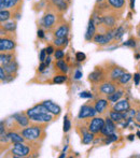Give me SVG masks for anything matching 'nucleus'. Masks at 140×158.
I'll return each instance as SVG.
<instances>
[{
  "instance_id": "nucleus-1",
  "label": "nucleus",
  "mask_w": 140,
  "mask_h": 158,
  "mask_svg": "<svg viewBox=\"0 0 140 158\" xmlns=\"http://www.w3.org/2000/svg\"><path fill=\"white\" fill-rule=\"evenodd\" d=\"M42 135V129L39 126H30L22 130V135L27 141H37Z\"/></svg>"
},
{
  "instance_id": "nucleus-2",
  "label": "nucleus",
  "mask_w": 140,
  "mask_h": 158,
  "mask_svg": "<svg viewBox=\"0 0 140 158\" xmlns=\"http://www.w3.org/2000/svg\"><path fill=\"white\" fill-rule=\"evenodd\" d=\"M30 152V148L25 144H23V142H17V143H14V146H13L11 153L13 154L14 157H26L28 156Z\"/></svg>"
},
{
  "instance_id": "nucleus-3",
  "label": "nucleus",
  "mask_w": 140,
  "mask_h": 158,
  "mask_svg": "<svg viewBox=\"0 0 140 158\" xmlns=\"http://www.w3.org/2000/svg\"><path fill=\"white\" fill-rule=\"evenodd\" d=\"M114 33H115V29L114 30H109L107 31L106 35H103V33H97L94 37V42L96 44H99V45H106L112 39H114Z\"/></svg>"
},
{
  "instance_id": "nucleus-4",
  "label": "nucleus",
  "mask_w": 140,
  "mask_h": 158,
  "mask_svg": "<svg viewBox=\"0 0 140 158\" xmlns=\"http://www.w3.org/2000/svg\"><path fill=\"white\" fill-rule=\"evenodd\" d=\"M104 126H105V119L101 117H94L88 125L87 129L95 135V133L101 132V129L104 128Z\"/></svg>"
},
{
  "instance_id": "nucleus-5",
  "label": "nucleus",
  "mask_w": 140,
  "mask_h": 158,
  "mask_svg": "<svg viewBox=\"0 0 140 158\" xmlns=\"http://www.w3.org/2000/svg\"><path fill=\"white\" fill-rule=\"evenodd\" d=\"M97 111L95 110V108L91 106H87V104H84V106H81L80 109V112L78 114V117L79 119H83V118H87V117H94L96 115Z\"/></svg>"
},
{
  "instance_id": "nucleus-6",
  "label": "nucleus",
  "mask_w": 140,
  "mask_h": 158,
  "mask_svg": "<svg viewBox=\"0 0 140 158\" xmlns=\"http://www.w3.org/2000/svg\"><path fill=\"white\" fill-rule=\"evenodd\" d=\"M52 114V113H51ZM50 114V112L48 113H39V114H35L29 116L30 121L35 122V123H50L51 121L53 119V116Z\"/></svg>"
},
{
  "instance_id": "nucleus-7",
  "label": "nucleus",
  "mask_w": 140,
  "mask_h": 158,
  "mask_svg": "<svg viewBox=\"0 0 140 158\" xmlns=\"http://www.w3.org/2000/svg\"><path fill=\"white\" fill-rule=\"evenodd\" d=\"M14 48H15V42L12 39L1 38V40H0V51H1V53L12 51Z\"/></svg>"
},
{
  "instance_id": "nucleus-8",
  "label": "nucleus",
  "mask_w": 140,
  "mask_h": 158,
  "mask_svg": "<svg viewBox=\"0 0 140 158\" xmlns=\"http://www.w3.org/2000/svg\"><path fill=\"white\" fill-rule=\"evenodd\" d=\"M55 22H56V16L54 14H52V13H48V14H45L42 17L41 23L44 28L50 29V28H52L54 26Z\"/></svg>"
},
{
  "instance_id": "nucleus-9",
  "label": "nucleus",
  "mask_w": 140,
  "mask_h": 158,
  "mask_svg": "<svg viewBox=\"0 0 140 158\" xmlns=\"http://www.w3.org/2000/svg\"><path fill=\"white\" fill-rule=\"evenodd\" d=\"M114 130H115L114 122H113L110 117H109V118L107 117L106 121H105V126H104V128L101 129V133L107 137V135H111V133H114Z\"/></svg>"
},
{
  "instance_id": "nucleus-10",
  "label": "nucleus",
  "mask_w": 140,
  "mask_h": 158,
  "mask_svg": "<svg viewBox=\"0 0 140 158\" xmlns=\"http://www.w3.org/2000/svg\"><path fill=\"white\" fill-rule=\"evenodd\" d=\"M13 118L19 124V127H27L30 121L29 116L27 114H23V113H16V114L13 115Z\"/></svg>"
},
{
  "instance_id": "nucleus-11",
  "label": "nucleus",
  "mask_w": 140,
  "mask_h": 158,
  "mask_svg": "<svg viewBox=\"0 0 140 158\" xmlns=\"http://www.w3.org/2000/svg\"><path fill=\"white\" fill-rule=\"evenodd\" d=\"M95 32H96V24H95L94 19H91L90 21H88L87 29H86V32H85V40L86 41H91V40L94 39Z\"/></svg>"
},
{
  "instance_id": "nucleus-12",
  "label": "nucleus",
  "mask_w": 140,
  "mask_h": 158,
  "mask_svg": "<svg viewBox=\"0 0 140 158\" xmlns=\"http://www.w3.org/2000/svg\"><path fill=\"white\" fill-rule=\"evenodd\" d=\"M42 103L46 106V109H48L50 113H52V114H54V115H59V114H61L62 109H61V106H59L58 104L54 103V102L51 101V100H45V101H43Z\"/></svg>"
},
{
  "instance_id": "nucleus-13",
  "label": "nucleus",
  "mask_w": 140,
  "mask_h": 158,
  "mask_svg": "<svg viewBox=\"0 0 140 158\" xmlns=\"http://www.w3.org/2000/svg\"><path fill=\"white\" fill-rule=\"evenodd\" d=\"M129 109H130L129 102L126 99L119 100L117 102H115L114 106H113V110L114 111H119V112H123V113L127 112Z\"/></svg>"
},
{
  "instance_id": "nucleus-14",
  "label": "nucleus",
  "mask_w": 140,
  "mask_h": 158,
  "mask_svg": "<svg viewBox=\"0 0 140 158\" xmlns=\"http://www.w3.org/2000/svg\"><path fill=\"white\" fill-rule=\"evenodd\" d=\"M48 112H49V110L46 109V106L42 103V104H37V106H32V109H29V110L26 112V114H27L28 116H32V115L39 114V113H48Z\"/></svg>"
},
{
  "instance_id": "nucleus-15",
  "label": "nucleus",
  "mask_w": 140,
  "mask_h": 158,
  "mask_svg": "<svg viewBox=\"0 0 140 158\" xmlns=\"http://www.w3.org/2000/svg\"><path fill=\"white\" fill-rule=\"evenodd\" d=\"M99 89H100V92L103 93V94L109 96V95L113 94V93L117 90V88H115L114 84L111 83V82H105V83H103L100 85V88H99Z\"/></svg>"
},
{
  "instance_id": "nucleus-16",
  "label": "nucleus",
  "mask_w": 140,
  "mask_h": 158,
  "mask_svg": "<svg viewBox=\"0 0 140 158\" xmlns=\"http://www.w3.org/2000/svg\"><path fill=\"white\" fill-rule=\"evenodd\" d=\"M124 73H125V70H124L123 68H121V67H113L110 72V80L117 81V80H119Z\"/></svg>"
},
{
  "instance_id": "nucleus-17",
  "label": "nucleus",
  "mask_w": 140,
  "mask_h": 158,
  "mask_svg": "<svg viewBox=\"0 0 140 158\" xmlns=\"http://www.w3.org/2000/svg\"><path fill=\"white\" fill-rule=\"evenodd\" d=\"M110 118L112 119L113 122H122L123 119H126L127 118V115H126V112L123 113V112H119V111H111L110 112Z\"/></svg>"
},
{
  "instance_id": "nucleus-18",
  "label": "nucleus",
  "mask_w": 140,
  "mask_h": 158,
  "mask_svg": "<svg viewBox=\"0 0 140 158\" xmlns=\"http://www.w3.org/2000/svg\"><path fill=\"white\" fill-rule=\"evenodd\" d=\"M68 32H69V26L68 25H62L61 27H58L55 30L54 35L55 38H63V37H67Z\"/></svg>"
},
{
  "instance_id": "nucleus-19",
  "label": "nucleus",
  "mask_w": 140,
  "mask_h": 158,
  "mask_svg": "<svg viewBox=\"0 0 140 158\" xmlns=\"http://www.w3.org/2000/svg\"><path fill=\"white\" fill-rule=\"evenodd\" d=\"M103 71L99 70V69H96V70H94L92 73H90V77H88V80L92 82H94V83H98L99 81H101V79H103Z\"/></svg>"
},
{
  "instance_id": "nucleus-20",
  "label": "nucleus",
  "mask_w": 140,
  "mask_h": 158,
  "mask_svg": "<svg viewBox=\"0 0 140 158\" xmlns=\"http://www.w3.org/2000/svg\"><path fill=\"white\" fill-rule=\"evenodd\" d=\"M4 68V70H6V72L8 73V74H13V73H15L17 71V63L15 60H12L10 61V63L6 64L2 66Z\"/></svg>"
},
{
  "instance_id": "nucleus-21",
  "label": "nucleus",
  "mask_w": 140,
  "mask_h": 158,
  "mask_svg": "<svg viewBox=\"0 0 140 158\" xmlns=\"http://www.w3.org/2000/svg\"><path fill=\"white\" fill-rule=\"evenodd\" d=\"M107 106H108V100L106 99H99L96 101V103H95V110L97 111V113H104L107 108Z\"/></svg>"
},
{
  "instance_id": "nucleus-22",
  "label": "nucleus",
  "mask_w": 140,
  "mask_h": 158,
  "mask_svg": "<svg viewBox=\"0 0 140 158\" xmlns=\"http://www.w3.org/2000/svg\"><path fill=\"white\" fill-rule=\"evenodd\" d=\"M101 24L106 26L108 28H112L115 26V19L112 15H105L103 16V19H101Z\"/></svg>"
},
{
  "instance_id": "nucleus-23",
  "label": "nucleus",
  "mask_w": 140,
  "mask_h": 158,
  "mask_svg": "<svg viewBox=\"0 0 140 158\" xmlns=\"http://www.w3.org/2000/svg\"><path fill=\"white\" fill-rule=\"evenodd\" d=\"M93 140H94V133L91 132L88 129L85 131H83V133H82V143L90 144L93 142Z\"/></svg>"
},
{
  "instance_id": "nucleus-24",
  "label": "nucleus",
  "mask_w": 140,
  "mask_h": 158,
  "mask_svg": "<svg viewBox=\"0 0 140 158\" xmlns=\"http://www.w3.org/2000/svg\"><path fill=\"white\" fill-rule=\"evenodd\" d=\"M8 139L13 143H17V142H24L25 138L22 137V135H19L16 132H10L8 133Z\"/></svg>"
},
{
  "instance_id": "nucleus-25",
  "label": "nucleus",
  "mask_w": 140,
  "mask_h": 158,
  "mask_svg": "<svg viewBox=\"0 0 140 158\" xmlns=\"http://www.w3.org/2000/svg\"><path fill=\"white\" fill-rule=\"evenodd\" d=\"M52 3L54 4V6L56 9H58L59 11H66L67 10V2L66 0H51Z\"/></svg>"
},
{
  "instance_id": "nucleus-26",
  "label": "nucleus",
  "mask_w": 140,
  "mask_h": 158,
  "mask_svg": "<svg viewBox=\"0 0 140 158\" xmlns=\"http://www.w3.org/2000/svg\"><path fill=\"white\" fill-rule=\"evenodd\" d=\"M123 94H124L123 90H115L113 94L108 96V100H109V101H111V102H117L122 98Z\"/></svg>"
},
{
  "instance_id": "nucleus-27",
  "label": "nucleus",
  "mask_w": 140,
  "mask_h": 158,
  "mask_svg": "<svg viewBox=\"0 0 140 158\" xmlns=\"http://www.w3.org/2000/svg\"><path fill=\"white\" fill-rule=\"evenodd\" d=\"M13 60V55L12 54H6V52L1 53V55H0V63H1V64L3 66V64L10 63V61Z\"/></svg>"
},
{
  "instance_id": "nucleus-28",
  "label": "nucleus",
  "mask_w": 140,
  "mask_h": 158,
  "mask_svg": "<svg viewBox=\"0 0 140 158\" xmlns=\"http://www.w3.org/2000/svg\"><path fill=\"white\" fill-rule=\"evenodd\" d=\"M108 2L114 9H122L125 4V0H108Z\"/></svg>"
},
{
  "instance_id": "nucleus-29",
  "label": "nucleus",
  "mask_w": 140,
  "mask_h": 158,
  "mask_svg": "<svg viewBox=\"0 0 140 158\" xmlns=\"http://www.w3.org/2000/svg\"><path fill=\"white\" fill-rule=\"evenodd\" d=\"M68 43V39L67 37H63V38H55L54 39V44L58 48H63L66 46Z\"/></svg>"
},
{
  "instance_id": "nucleus-30",
  "label": "nucleus",
  "mask_w": 140,
  "mask_h": 158,
  "mask_svg": "<svg viewBox=\"0 0 140 158\" xmlns=\"http://www.w3.org/2000/svg\"><path fill=\"white\" fill-rule=\"evenodd\" d=\"M66 81H67V77L65 74H58L53 77V83L54 84H63Z\"/></svg>"
},
{
  "instance_id": "nucleus-31",
  "label": "nucleus",
  "mask_w": 140,
  "mask_h": 158,
  "mask_svg": "<svg viewBox=\"0 0 140 158\" xmlns=\"http://www.w3.org/2000/svg\"><path fill=\"white\" fill-rule=\"evenodd\" d=\"M132 77H133V75L130 74V73H127V72H125L123 75H122L121 77L119 79V82L121 84H127L128 82L132 80Z\"/></svg>"
},
{
  "instance_id": "nucleus-32",
  "label": "nucleus",
  "mask_w": 140,
  "mask_h": 158,
  "mask_svg": "<svg viewBox=\"0 0 140 158\" xmlns=\"http://www.w3.org/2000/svg\"><path fill=\"white\" fill-rule=\"evenodd\" d=\"M10 15H11V13L9 12L8 10H1L0 11V21H1V23L8 21V19L11 17Z\"/></svg>"
},
{
  "instance_id": "nucleus-33",
  "label": "nucleus",
  "mask_w": 140,
  "mask_h": 158,
  "mask_svg": "<svg viewBox=\"0 0 140 158\" xmlns=\"http://www.w3.org/2000/svg\"><path fill=\"white\" fill-rule=\"evenodd\" d=\"M3 28H4V30H6V31L13 32L15 29H16V23H15V22H10V23H6L3 25Z\"/></svg>"
},
{
  "instance_id": "nucleus-34",
  "label": "nucleus",
  "mask_w": 140,
  "mask_h": 158,
  "mask_svg": "<svg viewBox=\"0 0 140 158\" xmlns=\"http://www.w3.org/2000/svg\"><path fill=\"white\" fill-rule=\"evenodd\" d=\"M56 66H57V68L59 69V70L62 71V72H64V73H66L68 71V66H67V64L65 63L64 60H57V63H56Z\"/></svg>"
},
{
  "instance_id": "nucleus-35",
  "label": "nucleus",
  "mask_w": 140,
  "mask_h": 158,
  "mask_svg": "<svg viewBox=\"0 0 140 158\" xmlns=\"http://www.w3.org/2000/svg\"><path fill=\"white\" fill-rule=\"evenodd\" d=\"M124 33H125V29H124V27L117 28V29H115V33H114V39L120 40L124 35Z\"/></svg>"
},
{
  "instance_id": "nucleus-36",
  "label": "nucleus",
  "mask_w": 140,
  "mask_h": 158,
  "mask_svg": "<svg viewBox=\"0 0 140 158\" xmlns=\"http://www.w3.org/2000/svg\"><path fill=\"white\" fill-rule=\"evenodd\" d=\"M71 128V123L68 118V116H65V119H64V131L65 132H68Z\"/></svg>"
},
{
  "instance_id": "nucleus-37",
  "label": "nucleus",
  "mask_w": 140,
  "mask_h": 158,
  "mask_svg": "<svg viewBox=\"0 0 140 158\" xmlns=\"http://www.w3.org/2000/svg\"><path fill=\"white\" fill-rule=\"evenodd\" d=\"M117 139H119V138H117V135H114V133H111V135H107V139L105 140V143L109 144V143H111V142H113V141H117Z\"/></svg>"
},
{
  "instance_id": "nucleus-38",
  "label": "nucleus",
  "mask_w": 140,
  "mask_h": 158,
  "mask_svg": "<svg viewBox=\"0 0 140 158\" xmlns=\"http://www.w3.org/2000/svg\"><path fill=\"white\" fill-rule=\"evenodd\" d=\"M54 55H55V58H56L57 60H61V59H63L64 56H65V54H64V51L62 50V48H58V50L55 51Z\"/></svg>"
},
{
  "instance_id": "nucleus-39",
  "label": "nucleus",
  "mask_w": 140,
  "mask_h": 158,
  "mask_svg": "<svg viewBox=\"0 0 140 158\" xmlns=\"http://www.w3.org/2000/svg\"><path fill=\"white\" fill-rule=\"evenodd\" d=\"M19 0H6V9H9V8H13L17 4Z\"/></svg>"
},
{
  "instance_id": "nucleus-40",
  "label": "nucleus",
  "mask_w": 140,
  "mask_h": 158,
  "mask_svg": "<svg viewBox=\"0 0 140 158\" xmlns=\"http://www.w3.org/2000/svg\"><path fill=\"white\" fill-rule=\"evenodd\" d=\"M123 45H124V46H128V48H134L135 46H136V41H135L134 39H129V40H127V41L124 42Z\"/></svg>"
},
{
  "instance_id": "nucleus-41",
  "label": "nucleus",
  "mask_w": 140,
  "mask_h": 158,
  "mask_svg": "<svg viewBox=\"0 0 140 158\" xmlns=\"http://www.w3.org/2000/svg\"><path fill=\"white\" fill-rule=\"evenodd\" d=\"M85 58H86V56H85V54H84V53L78 52L77 54H75V59H77L78 61H83Z\"/></svg>"
},
{
  "instance_id": "nucleus-42",
  "label": "nucleus",
  "mask_w": 140,
  "mask_h": 158,
  "mask_svg": "<svg viewBox=\"0 0 140 158\" xmlns=\"http://www.w3.org/2000/svg\"><path fill=\"white\" fill-rule=\"evenodd\" d=\"M46 50H41V52H40V55H39V60L40 61H44L46 58Z\"/></svg>"
},
{
  "instance_id": "nucleus-43",
  "label": "nucleus",
  "mask_w": 140,
  "mask_h": 158,
  "mask_svg": "<svg viewBox=\"0 0 140 158\" xmlns=\"http://www.w3.org/2000/svg\"><path fill=\"white\" fill-rule=\"evenodd\" d=\"M82 75H83V72L78 69V70H75L74 75H73V79H74V80H80L82 77Z\"/></svg>"
},
{
  "instance_id": "nucleus-44",
  "label": "nucleus",
  "mask_w": 140,
  "mask_h": 158,
  "mask_svg": "<svg viewBox=\"0 0 140 158\" xmlns=\"http://www.w3.org/2000/svg\"><path fill=\"white\" fill-rule=\"evenodd\" d=\"M93 94L91 92H82L80 94V98H92Z\"/></svg>"
},
{
  "instance_id": "nucleus-45",
  "label": "nucleus",
  "mask_w": 140,
  "mask_h": 158,
  "mask_svg": "<svg viewBox=\"0 0 140 158\" xmlns=\"http://www.w3.org/2000/svg\"><path fill=\"white\" fill-rule=\"evenodd\" d=\"M4 68L3 67H1V68H0V80H1V81H6V73H4Z\"/></svg>"
},
{
  "instance_id": "nucleus-46",
  "label": "nucleus",
  "mask_w": 140,
  "mask_h": 158,
  "mask_svg": "<svg viewBox=\"0 0 140 158\" xmlns=\"http://www.w3.org/2000/svg\"><path fill=\"white\" fill-rule=\"evenodd\" d=\"M126 115H127V118H133L134 116H136V111L135 110H128L127 112H126Z\"/></svg>"
},
{
  "instance_id": "nucleus-47",
  "label": "nucleus",
  "mask_w": 140,
  "mask_h": 158,
  "mask_svg": "<svg viewBox=\"0 0 140 158\" xmlns=\"http://www.w3.org/2000/svg\"><path fill=\"white\" fill-rule=\"evenodd\" d=\"M134 80H135V84L136 85H139V82H140V73H136L134 75Z\"/></svg>"
},
{
  "instance_id": "nucleus-48",
  "label": "nucleus",
  "mask_w": 140,
  "mask_h": 158,
  "mask_svg": "<svg viewBox=\"0 0 140 158\" xmlns=\"http://www.w3.org/2000/svg\"><path fill=\"white\" fill-rule=\"evenodd\" d=\"M46 68H48V66H46V64H44V61H42L41 64L39 66V71H40V72H43V71L45 70Z\"/></svg>"
},
{
  "instance_id": "nucleus-49",
  "label": "nucleus",
  "mask_w": 140,
  "mask_h": 158,
  "mask_svg": "<svg viewBox=\"0 0 140 158\" xmlns=\"http://www.w3.org/2000/svg\"><path fill=\"white\" fill-rule=\"evenodd\" d=\"M6 10V0H0V11Z\"/></svg>"
},
{
  "instance_id": "nucleus-50",
  "label": "nucleus",
  "mask_w": 140,
  "mask_h": 158,
  "mask_svg": "<svg viewBox=\"0 0 140 158\" xmlns=\"http://www.w3.org/2000/svg\"><path fill=\"white\" fill-rule=\"evenodd\" d=\"M53 52H54V48H53V46H49V48H46V53H48V55H51Z\"/></svg>"
},
{
  "instance_id": "nucleus-51",
  "label": "nucleus",
  "mask_w": 140,
  "mask_h": 158,
  "mask_svg": "<svg viewBox=\"0 0 140 158\" xmlns=\"http://www.w3.org/2000/svg\"><path fill=\"white\" fill-rule=\"evenodd\" d=\"M38 37L41 38V39H43V38H44V32H43V30H41V29L38 30Z\"/></svg>"
},
{
  "instance_id": "nucleus-52",
  "label": "nucleus",
  "mask_w": 140,
  "mask_h": 158,
  "mask_svg": "<svg viewBox=\"0 0 140 158\" xmlns=\"http://www.w3.org/2000/svg\"><path fill=\"white\" fill-rule=\"evenodd\" d=\"M41 63H42V61H41ZM44 64H45L46 66L49 67V64H51V57H46V58H45V60H44Z\"/></svg>"
},
{
  "instance_id": "nucleus-53",
  "label": "nucleus",
  "mask_w": 140,
  "mask_h": 158,
  "mask_svg": "<svg viewBox=\"0 0 140 158\" xmlns=\"http://www.w3.org/2000/svg\"><path fill=\"white\" fill-rule=\"evenodd\" d=\"M135 118H136V121L138 122V123H140V110L136 113V116H135Z\"/></svg>"
},
{
  "instance_id": "nucleus-54",
  "label": "nucleus",
  "mask_w": 140,
  "mask_h": 158,
  "mask_svg": "<svg viewBox=\"0 0 140 158\" xmlns=\"http://www.w3.org/2000/svg\"><path fill=\"white\" fill-rule=\"evenodd\" d=\"M130 8L132 9L135 8V0H130Z\"/></svg>"
},
{
  "instance_id": "nucleus-55",
  "label": "nucleus",
  "mask_w": 140,
  "mask_h": 158,
  "mask_svg": "<svg viewBox=\"0 0 140 158\" xmlns=\"http://www.w3.org/2000/svg\"><path fill=\"white\" fill-rule=\"evenodd\" d=\"M135 139V135H128V140H129V141H133V140Z\"/></svg>"
},
{
  "instance_id": "nucleus-56",
  "label": "nucleus",
  "mask_w": 140,
  "mask_h": 158,
  "mask_svg": "<svg viewBox=\"0 0 140 158\" xmlns=\"http://www.w3.org/2000/svg\"><path fill=\"white\" fill-rule=\"evenodd\" d=\"M64 157H66V153H65V151H64L63 153H62V155L59 156V158H64Z\"/></svg>"
},
{
  "instance_id": "nucleus-57",
  "label": "nucleus",
  "mask_w": 140,
  "mask_h": 158,
  "mask_svg": "<svg viewBox=\"0 0 140 158\" xmlns=\"http://www.w3.org/2000/svg\"><path fill=\"white\" fill-rule=\"evenodd\" d=\"M103 1H104V0H96L97 3H100V2H103Z\"/></svg>"
},
{
  "instance_id": "nucleus-58",
  "label": "nucleus",
  "mask_w": 140,
  "mask_h": 158,
  "mask_svg": "<svg viewBox=\"0 0 140 158\" xmlns=\"http://www.w3.org/2000/svg\"><path fill=\"white\" fill-rule=\"evenodd\" d=\"M137 135H138V137L140 138V131H138V132H137Z\"/></svg>"
},
{
  "instance_id": "nucleus-59",
  "label": "nucleus",
  "mask_w": 140,
  "mask_h": 158,
  "mask_svg": "<svg viewBox=\"0 0 140 158\" xmlns=\"http://www.w3.org/2000/svg\"><path fill=\"white\" fill-rule=\"evenodd\" d=\"M138 35H139V37H140V30H139V32H138Z\"/></svg>"
}]
</instances>
